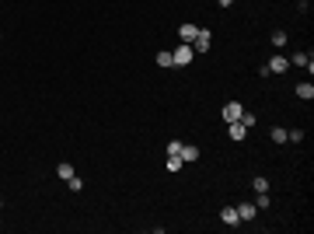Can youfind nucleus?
I'll use <instances>...</instances> for the list:
<instances>
[{"mask_svg": "<svg viewBox=\"0 0 314 234\" xmlns=\"http://www.w3.org/2000/svg\"><path fill=\"white\" fill-rule=\"evenodd\" d=\"M171 60H175V67H188V63L195 60V49H192L188 42H182V46H178V49L171 53Z\"/></svg>", "mask_w": 314, "mask_h": 234, "instance_id": "nucleus-1", "label": "nucleus"}, {"mask_svg": "<svg viewBox=\"0 0 314 234\" xmlns=\"http://www.w3.org/2000/svg\"><path fill=\"white\" fill-rule=\"evenodd\" d=\"M210 46H213V32H210V28H199V35H195L192 49H195V53H210Z\"/></svg>", "mask_w": 314, "mask_h": 234, "instance_id": "nucleus-2", "label": "nucleus"}, {"mask_svg": "<svg viewBox=\"0 0 314 234\" xmlns=\"http://www.w3.org/2000/svg\"><path fill=\"white\" fill-rule=\"evenodd\" d=\"M265 70H269V73H286V70H290V56H272V60L265 63Z\"/></svg>", "mask_w": 314, "mask_h": 234, "instance_id": "nucleus-3", "label": "nucleus"}, {"mask_svg": "<svg viewBox=\"0 0 314 234\" xmlns=\"http://www.w3.org/2000/svg\"><path fill=\"white\" fill-rule=\"evenodd\" d=\"M241 112H245L241 101H227V105H223V123H238V119H241Z\"/></svg>", "mask_w": 314, "mask_h": 234, "instance_id": "nucleus-4", "label": "nucleus"}, {"mask_svg": "<svg viewBox=\"0 0 314 234\" xmlns=\"http://www.w3.org/2000/svg\"><path fill=\"white\" fill-rule=\"evenodd\" d=\"M178 158H182L185 165H195V161H199V147H195V143H182Z\"/></svg>", "mask_w": 314, "mask_h": 234, "instance_id": "nucleus-5", "label": "nucleus"}, {"mask_svg": "<svg viewBox=\"0 0 314 234\" xmlns=\"http://www.w3.org/2000/svg\"><path fill=\"white\" fill-rule=\"evenodd\" d=\"M195 35H199V28H195L192 21H185V25H178V38H182V42H195Z\"/></svg>", "mask_w": 314, "mask_h": 234, "instance_id": "nucleus-6", "label": "nucleus"}, {"mask_svg": "<svg viewBox=\"0 0 314 234\" xmlns=\"http://www.w3.org/2000/svg\"><path fill=\"white\" fill-rule=\"evenodd\" d=\"M234 210H238V217H241V224H248V220H255V213H258V206H255V203H238V206H234Z\"/></svg>", "mask_w": 314, "mask_h": 234, "instance_id": "nucleus-7", "label": "nucleus"}, {"mask_svg": "<svg viewBox=\"0 0 314 234\" xmlns=\"http://www.w3.org/2000/svg\"><path fill=\"white\" fill-rule=\"evenodd\" d=\"M220 220H223L227 227H238V224H241V217H238V210H234V206H223V210H220Z\"/></svg>", "mask_w": 314, "mask_h": 234, "instance_id": "nucleus-8", "label": "nucleus"}, {"mask_svg": "<svg viewBox=\"0 0 314 234\" xmlns=\"http://www.w3.org/2000/svg\"><path fill=\"white\" fill-rule=\"evenodd\" d=\"M227 136H230V140H245V136H248V126H241V123H227Z\"/></svg>", "mask_w": 314, "mask_h": 234, "instance_id": "nucleus-9", "label": "nucleus"}, {"mask_svg": "<svg viewBox=\"0 0 314 234\" xmlns=\"http://www.w3.org/2000/svg\"><path fill=\"white\" fill-rule=\"evenodd\" d=\"M290 67H307V70H311L314 60H311V53H293V56H290Z\"/></svg>", "mask_w": 314, "mask_h": 234, "instance_id": "nucleus-10", "label": "nucleus"}, {"mask_svg": "<svg viewBox=\"0 0 314 234\" xmlns=\"http://www.w3.org/2000/svg\"><path fill=\"white\" fill-rule=\"evenodd\" d=\"M297 98H300V101H311V98H314V84H307V81L297 84Z\"/></svg>", "mask_w": 314, "mask_h": 234, "instance_id": "nucleus-11", "label": "nucleus"}, {"mask_svg": "<svg viewBox=\"0 0 314 234\" xmlns=\"http://www.w3.org/2000/svg\"><path fill=\"white\" fill-rule=\"evenodd\" d=\"M182 168H185V161L178 158V154H171V158H168V171L175 175V171H182Z\"/></svg>", "mask_w": 314, "mask_h": 234, "instance_id": "nucleus-12", "label": "nucleus"}, {"mask_svg": "<svg viewBox=\"0 0 314 234\" xmlns=\"http://www.w3.org/2000/svg\"><path fill=\"white\" fill-rule=\"evenodd\" d=\"M272 46H276V49H283V46H286V32H283V28L272 32Z\"/></svg>", "mask_w": 314, "mask_h": 234, "instance_id": "nucleus-13", "label": "nucleus"}, {"mask_svg": "<svg viewBox=\"0 0 314 234\" xmlns=\"http://www.w3.org/2000/svg\"><path fill=\"white\" fill-rule=\"evenodd\" d=\"M251 189H255V192H269V178L255 175V178H251Z\"/></svg>", "mask_w": 314, "mask_h": 234, "instance_id": "nucleus-14", "label": "nucleus"}, {"mask_svg": "<svg viewBox=\"0 0 314 234\" xmlns=\"http://www.w3.org/2000/svg\"><path fill=\"white\" fill-rule=\"evenodd\" d=\"M269 140H276V143H286V130H283V126H272Z\"/></svg>", "mask_w": 314, "mask_h": 234, "instance_id": "nucleus-15", "label": "nucleus"}, {"mask_svg": "<svg viewBox=\"0 0 314 234\" xmlns=\"http://www.w3.org/2000/svg\"><path fill=\"white\" fill-rule=\"evenodd\" d=\"M56 175H60V178H66V182H70V178H73V165H66V161H63V165H60V168H56Z\"/></svg>", "mask_w": 314, "mask_h": 234, "instance_id": "nucleus-16", "label": "nucleus"}, {"mask_svg": "<svg viewBox=\"0 0 314 234\" xmlns=\"http://www.w3.org/2000/svg\"><path fill=\"white\" fill-rule=\"evenodd\" d=\"M157 67H175V60H171L168 49H164V53H157Z\"/></svg>", "mask_w": 314, "mask_h": 234, "instance_id": "nucleus-17", "label": "nucleus"}, {"mask_svg": "<svg viewBox=\"0 0 314 234\" xmlns=\"http://www.w3.org/2000/svg\"><path fill=\"white\" fill-rule=\"evenodd\" d=\"M238 123H241V126H248V130H251V126H255V115H251V112H241V119H238Z\"/></svg>", "mask_w": 314, "mask_h": 234, "instance_id": "nucleus-18", "label": "nucleus"}, {"mask_svg": "<svg viewBox=\"0 0 314 234\" xmlns=\"http://www.w3.org/2000/svg\"><path fill=\"white\" fill-rule=\"evenodd\" d=\"M255 206H258V210H265V206H269V192H258V200H255Z\"/></svg>", "mask_w": 314, "mask_h": 234, "instance_id": "nucleus-19", "label": "nucleus"}, {"mask_svg": "<svg viewBox=\"0 0 314 234\" xmlns=\"http://www.w3.org/2000/svg\"><path fill=\"white\" fill-rule=\"evenodd\" d=\"M182 150V140H168V158H171V154H178Z\"/></svg>", "mask_w": 314, "mask_h": 234, "instance_id": "nucleus-20", "label": "nucleus"}, {"mask_svg": "<svg viewBox=\"0 0 314 234\" xmlns=\"http://www.w3.org/2000/svg\"><path fill=\"white\" fill-rule=\"evenodd\" d=\"M217 4H220V7H230V4H234V0H217Z\"/></svg>", "mask_w": 314, "mask_h": 234, "instance_id": "nucleus-21", "label": "nucleus"}, {"mask_svg": "<svg viewBox=\"0 0 314 234\" xmlns=\"http://www.w3.org/2000/svg\"><path fill=\"white\" fill-rule=\"evenodd\" d=\"M0 206H4V203H0Z\"/></svg>", "mask_w": 314, "mask_h": 234, "instance_id": "nucleus-22", "label": "nucleus"}]
</instances>
